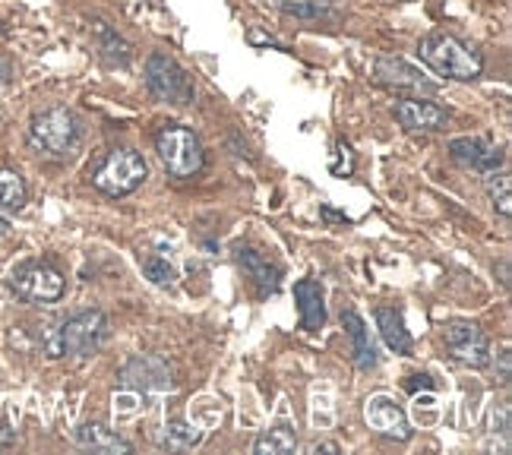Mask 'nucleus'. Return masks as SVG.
I'll return each instance as SVG.
<instances>
[{
    "instance_id": "nucleus-1",
    "label": "nucleus",
    "mask_w": 512,
    "mask_h": 455,
    "mask_svg": "<svg viewBox=\"0 0 512 455\" xmlns=\"http://www.w3.org/2000/svg\"><path fill=\"white\" fill-rule=\"evenodd\" d=\"M108 332L111 323L105 310H83L57 326H45L38 342H42L48 358H67V354L70 358H89L108 342Z\"/></svg>"
},
{
    "instance_id": "nucleus-2",
    "label": "nucleus",
    "mask_w": 512,
    "mask_h": 455,
    "mask_svg": "<svg viewBox=\"0 0 512 455\" xmlns=\"http://www.w3.org/2000/svg\"><path fill=\"white\" fill-rule=\"evenodd\" d=\"M83 143V124L76 111L54 105L45 108L32 117L29 124V149L38 158H48V162H67V158L76 155Z\"/></svg>"
},
{
    "instance_id": "nucleus-3",
    "label": "nucleus",
    "mask_w": 512,
    "mask_h": 455,
    "mask_svg": "<svg viewBox=\"0 0 512 455\" xmlns=\"http://www.w3.org/2000/svg\"><path fill=\"white\" fill-rule=\"evenodd\" d=\"M418 57L443 79H456V83H471L484 70V57L468 48L462 38L446 32H430L418 42Z\"/></svg>"
},
{
    "instance_id": "nucleus-4",
    "label": "nucleus",
    "mask_w": 512,
    "mask_h": 455,
    "mask_svg": "<svg viewBox=\"0 0 512 455\" xmlns=\"http://www.w3.org/2000/svg\"><path fill=\"white\" fill-rule=\"evenodd\" d=\"M155 152H159L168 177L174 181H193L206 168V149L200 136L181 124H165L155 136Z\"/></svg>"
},
{
    "instance_id": "nucleus-5",
    "label": "nucleus",
    "mask_w": 512,
    "mask_h": 455,
    "mask_svg": "<svg viewBox=\"0 0 512 455\" xmlns=\"http://www.w3.org/2000/svg\"><path fill=\"white\" fill-rule=\"evenodd\" d=\"M149 177V165L146 158L136 152V149H111L105 155V162L92 171V187L105 196H114V200H121V196H130L136 193Z\"/></svg>"
},
{
    "instance_id": "nucleus-6",
    "label": "nucleus",
    "mask_w": 512,
    "mask_h": 455,
    "mask_svg": "<svg viewBox=\"0 0 512 455\" xmlns=\"http://www.w3.org/2000/svg\"><path fill=\"white\" fill-rule=\"evenodd\" d=\"M7 285H10V291L16 294V298L26 301V304H57L64 298V291H67L64 272L57 269L54 263H48V260L19 263L10 272Z\"/></svg>"
},
{
    "instance_id": "nucleus-7",
    "label": "nucleus",
    "mask_w": 512,
    "mask_h": 455,
    "mask_svg": "<svg viewBox=\"0 0 512 455\" xmlns=\"http://www.w3.org/2000/svg\"><path fill=\"white\" fill-rule=\"evenodd\" d=\"M146 89L168 105H190L193 102V83L187 70L174 61L171 54L155 51L146 61Z\"/></svg>"
},
{
    "instance_id": "nucleus-8",
    "label": "nucleus",
    "mask_w": 512,
    "mask_h": 455,
    "mask_svg": "<svg viewBox=\"0 0 512 455\" xmlns=\"http://www.w3.org/2000/svg\"><path fill=\"white\" fill-rule=\"evenodd\" d=\"M443 342H446V351L452 354V361H459L462 367L484 370L494 364V348H490L487 332L478 323H471V320L446 323Z\"/></svg>"
},
{
    "instance_id": "nucleus-9",
    "label": "nucleus",
    "mask_w": 512,
    "mask_h": 455,
    "mask_svg": "<svg viewBox=\"0 0 512 455\" xmlns=\"http://www.w3.org/2000/svg\"><path fill=\"white\" fill-rule=\"evenodd\" d=\"M124 389L133 392H146V395H165L177 389V377H174V367L162 358V354H136L130 358L121 373H117Z\"/></svg>"
},
{
    "instance_id": "nucleus-10",
    "label": "nucleus",
    "mask_w": 512,
    "mask_h": 455,
    "mask_svg": "<svg viewBox=\"0 0 512 455\" xmlns=\"http://www.w3.org/2000/svg\"><path fill=\"white\" fill-rule=\"evenodd\" d=\"M373 79L386 89L411 92V95H437L440 92V83L427 79L424 70L402 61V57H380V61L373 64Z\"/></svg>"
},
{
    "instance_id": "nucleus-11",
    "label": "nucleus",
    "mask_w": 512,
    "mask_h": 455,
    "mask_svg": "<svg viewBox=\"0 0 512 455\" xmlns=\"http://www.w3.org/2000/svg\"><path fill=\"white\" fill-rule=\"evenodd\" d=\"M364 421L370 424V430H377L386 440L408 443L411 437H415L405 408L396 399H389V395H370L367 405H364Z\"/></svg>"
},
{
    "instance_id": "nucleus-12",
    "label": "nucleus",
    "mask_w": 512,
    "mask_h": 455,
    "mask_svg": "<svg viewBox=\"0 0 512 455\" xmlns=\"http://www.w3.org/2000/svg\"><path fill=\"white\" fill-rule=\"evenodd\" d=\"M392 117L411 133H440L449 127V111L427 102L424 95H408L392 105Z\"/></svg>"
},
{
    "instance_id": "nucleus-13",
    "label": "nucleus",
    "mask_w": 512,
    "mask_h": 455,
    "mask_svg": "<svg viewBox=\"0 0 512 455\" xmlns=\"http://www.w3.org/2000/svg\"><path fill=\"white\" fill-rule=\"evenodd\" d=\"M449 155H452V162H456V165L481 171V174H494L506 162V152L500 146H494V143L481 140V136H459V140H452Z\"/></svg>"
},
{
    "instance_id": "nucleus-14",
    "label": "nucleus",
    "mask_w": 512,
    "mask_h": 455,
    "mask_svg": "<svg viewBox=\"0 0 512 455\" xmlns=\"http://www.w3.org/2000/svg\"><path fill=\"white\" fill-rule=\"evenodd\" d=\"M238 263L247 272V279L256 285V291H260V298H269V294H275L282 288V266L272 263L269 256H263L260 250L238 247Z\"/></svg>"
},
{
    "instance_id": "nucleus-15",
    "label": "nucleus",
    "mask_w": 512,
    "mask_h": 455,
    "mask_svg": "<svg viewBox=\"0 0 512 455\" xmlns=\"http://www.w3.org/2000/svg\"><path fill=\"white\" fill-rule=\"evenodd\" d=\"M342 329H345L348 342H351L354 364H358V370L370 373L373 367L380 364V351H377V345H373V339H370L367 323H364L354 310H345V313H342Z\"/></svg>"
},
{
    "instance_id": "nucleus-16",
    "label": "nucleus",
    "mask_w": 512,
    "mask_h": 455,
    "mask_svg": "<svg viewBox=\"0 0 512 455\" xmlns=\"http://www.w3.org/2000/svg\"><path fill=\"white\" fill-rule=\"evenodd\" d=\"M294 301H298V310H301V329H307V332L323 329V323H326V304H323L320 282L301 279L298 285H294Z\"/></svg>"
},
{
    "instance_id": "nucleus-17",
    "label": "nucleus",
    "mask_w": 512,
    "mask_h": 455,
    "mask_svg": "<svg viewBox=\"0 0 512 455\" xmlns=\"http://www.w3.org/2000/svg\"><path fill=\"white\" fill-rule=\"evenodd\" d=\"M377 326H380V335L389 351L396 354H411V348H415V342H411V332L405 326V313L399 307H377Z\"/></svg>"
},
{
    "instance_id": "nucleus-18",
    "label": "nucleus",
    "mask_w": 512,
    "mask_h": 455,
    "mask_svg": "<svg viewBox=\"0 0 512 455\" xmlns=\"http://www.w3.org/2000/svg\"><path fill=\"white\" fill-rule=\"evenodd\" d=\"M73 440L80 443L83 449L92 452H133V443H127L124 437H117L111 427H105L102 421H86L76 427Z\"/></svg>"
},
{
    "instance_id": "nucleus-19",
    "label": "nucleus",
    "mask_w": 512,
    "mask_h": 455,
    "mask_svg": "<svg viewBox=\"0 0 512 455\" xmlns=\"http://www.w3.org/2000/svg\"><path fill=\"white\" fill-rule=\"evenodd\" d=\"M29 203L26 181L13 168H0V215H16Z\"/></svg>"
},
{
    "instance_id": "nucleus-20",
    "label": "nucleus",
    "mask_w": 512,
    "mask_h": 455,
    "mask_svg": "<svg viewBox=\"0 0 512 455\" xmlns=\"http://www.w3.org/2000/svg\"><path fill=\"white\" fill-rule=\"evenodd\" d=\"M298 449V433H294L291 427H269L263 430L260 437H256L253 443V452L256 455H285V452H294Z\"/></svg>"
},
{
    "instance_id": "nucleus-21",
    "label": "nucleus",
    "mask_w": 512,
    "mask_h": 455,
    "mask_svg": "<svg viewBox=\"0 0 512 455\" xmlns=\"http://www.w3.org/2000/svg\"><path fill=\"white\" fill-rule=\"evenodd\" d=\"M95 35H98V48H102V57L114 67H127L130 64V45L117 35L108 23H95Z\"/></svg>"
},
{
    "instance_id": "nucleus-22",
    "label": "nucleus",
    "mask_w": 512,
    "mask_h": 455,
    "mask_svg": "<svg viewBox=\"0 0 512 455\" xmlns=\"http://www.w3.org/2000/svg\"><path fill=\"white\" fill-rule=\"evenodd\" d=\"M143 272H146V279L152 285H174V279H177V269H174V263L165 256V250L149 253L146 260H143Z\"/></svg>"
},
{
    "instance_id": "nucleus-23",
    "label": "nucleus",
    "mask_w": 512,
    "mask_h": 455,
    "mask_svg": "<svg viewBox=\"0 0 512 455\" xmlns=\"http://www.w3.org/2000/svg\"><path fill=\"white\" fill-rule=\"evenodd\" d=\"M509 187H512V181H509V174H503V171H494V177L487 181V196H490V203H494V209L503 215V219H509V215H512Z\"/></svg>"
},
{
    "instance_id": "nucleus-24",
    "label": "nucleus",
    "mask_w": 512,
    "mask_h": 455,
    "mask_svg": "<svg viewBox=\"0 0 512 455\" xmlns=\"http://www.w3.org/2000/svg\"><path fill=\"white\" fill-rule=\"evenodd\" d=\"M200 440H203L200 427H190V424H181V421H171L165 427V446L168 449H193V446H200Z\"/></svg>"
},
{
    "instance_id": "nucleus-25",
    "label": "nucleus",
    "mask_w": 512,
    "mask_h": 455,
    "mask_svg": "<svg viewBox=\"0 0 512 455\" xmlns=\"http://www.w3.org/2000/svg\"><path fill=\"white\" fill-rule=\"evenodd\" d=\"M279 10L288 16H298V19H326V16H336L329 4H320V0H279Z\"/></svg>"
},
{
    "instance_id": "nucleus-26",
    "label": "nucleus",
    "mask_w": 512,
    "mask_h": 455,
    "mask_svg": "<svg viewBox=\"0 0 512 455\" xmlns=\"http://www.w3.org/2000/svg\"><path fill=\"white\" fill-rule=\"evenodd\" d=\"M497 361H500V383L509 386V380H512V373H509V351H500Z\"/></svg>"
},
{
    "instance_id": "nucleus-27",
    "label": "nucleus",
    "mask_w": 512,
    "mask_h": 455,
    "mask_svg": "<svg viewBox=\"0 0 512 455\" xmlns=\"http://www.w3.org/2000/svg\"><path fill=\"white\" fill-rule=\"evenodd\" d=\"M437 383H433L430 377H411V383H408V389H433Z\"/></svg>"
},
{
    "instance_id": "nucleus-28",
    "label": "nucleus",
    "mask_w": 512,
    "mask_h": 455,
    "mask_svg": "<svg viewBox=\"0 0 512 455\" xmlns=\"http://www.w3.org/2000/svg\"><path fill=\"white\" fill-rule=\"evenodd\" d=\"M307 452H342V449H339L336 443H313Z\"/></svg>"
},
{
    "instance_id": "nucleus-29",
    "label": "nucleus",
    "mask_w": 512,
    "mask_h": 455,
    "mask_svg": "<svg viewBox=\"0 0 512 455\" xmlns=\"http://www.w3.org/2000/svg\"><path fill=\"white\" fill-rule=\"evenodd\" d=\"M10 79V61H4V57H0V86H4Z\"/></svg>"
}]
</instances>
